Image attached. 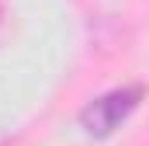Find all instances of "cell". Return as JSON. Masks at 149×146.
Wrapping results in <instances>:
<instances>
[{"label": "cell", "mask_w": 149, "mask_h": 146, "mask_svg": "<svg viewBox=\"0 0 149 146\" xmlns=\"http://www.w3.org/2000/svg\"><path fill=\"white\" fill-rule=\"evenodd\" d=\"M142 98H146V87H142V84L114 87V91H108V94L94 98L87 108L80 111V125H83V132L94 136V139L111 136L114 129H121V125L132 118V111L142 105Z\"/></svg>", "instance_id": "1"}]
</instances>
